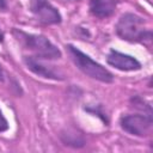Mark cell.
Returning a JSON list of instances; mask_svg holds the SVG:
<instances>
[{"instance_id":"7","label":"cell","mask_w":153,"mask_h":153,"mask_svg":"<svg viewBox=\"0 0 153 153\" xmlns=\"http://www.w3.org/2000/svg\"><path fill=\"white\" fill-rule=\"evenodd\" d=\"M106 62L114 68L122 72H133L141 69V63L131 55L120 53L117 50H110L106 56Z\"/></svg>"},{"instance_id":"14","label":"cell","mask_w":153,"mask_h":153,"mask_svg":"<svg viewBox=\"0 0 153 153\" xmlns=\"http://www.w3.org/2000/svg\"><path fill=\"white\" fill-rule=\"evenodd\" d=\"M4 80H5V73H4V69L0 66V81H4Z\"/></svg>"},{"instance_id":"12","label":"cell","mask_w":153,"mask_h":153,"mask_svg":"<svg viewBox=\"0 0 153 153\" xmlns=\"http://www.w3.org/2000/svg\"><path fill=\"white\" fill-rule=\"evenodd\" d=\"M7 129H8V122L5 118V116L2 115V111L0 110V133L6 131Z\"/></svg>"},{"instance_id":"6","label":"cell","mask_w":153,"mask_h":153,"mask_svg":"<svg viewBox=\"0 0 153 153\" xmlns=\"http://www.w3.org/2000/svg\"><path fill=\"white\" fill-rule=\"evenodd\" d=\"M23 61L29 71H31L33 74L44 78V79H51V80H63V74L54 68V66L45 65L41 57L37 56H24Z\"/></svg>"},{"instance_id":"10","label":"cell","mask_w":153,"mask_h":153,"mask_svg":"<svg viewBox=\"0 0 153 153\" xmlns=\"http://www.w3.org/2000/svg\"><path fill=\"white\" fill-rule=\"evenodd\" d=\"M130 103H131V106L134 109H137L140 111H142L145 115H149L152 116V106L149 103H147L145 99H142L141 97L139 96H135L130 99Z\"/></svg>"},{"instance_id":"13","label":"cell","mask_w":153,"mask_h":153,"mask_svg":"<svg viewBox=\"0 0 153 153\" xmlns=\"http://www.w3.org/2000/svg\"><path fill=\"white\" fill-rule=\"evenodd\" d=\"M7 8V1L6 0H0V10L5 11Z\"/></svg>"},{"instance_id":"5","label":"cell","mask_w":153,"mask_h":153,"mask_svg":"<svg viewBox=\"0 0 153 153\" xmlns=\"http://www.w3.org/2000/svg\"><path fill=\"white\" fill-rule=\"evenodd\" d=\"M30 10L38 22L54 25L60 24L62 17L56 7H54L48 0H30Z\"/></svg>"},{"instance_id":"8","label":"cell","mask_w":153,"mask_h":153,"mask_svg":"<svg viewBox=\"0 0 153 153\" xmlns=\"http://www.w3.org/2000/svg\"><path fill=\"white\" fill-rule=\"evenodd\" d=\"M116 5V0H90L88 10L97 18H108L115 13Z\"/></svg>"},{"instance_id":"4","label":"cell","mask_w":153,"mask_h":153,"mask_svg":"<svg viewBox=\"0 0 153 153\" xmlns=\"http://www.w3.org/2000/svg\"><path fill=\"white\" fill-rule=\"evenodd\" d=\"M120 124L124 131L139 137H143L151 133L153 118L152 116L145 115V114L126 115L121 117Z\"/></svg>"},{"instance_id":"16","label":"cell","mask_w":153,"mask_h":153,"mask_svg":"<svg viewBox=\"0 0 153 153\" xmlns=\"http://www.w3.org/2000/svg\"><path fill=\"white\" fill-rule=\"evenodd\" d=\"M69 1H80V0H69Z\"/></svg>"},{"instance_id":"9","label":"cell","mask_w":153,"mask_h":153,"mask_svg":"<svg viewBox=\"0 0 153 153\" xmlns=\"http://www.w3.org/2000/svg\"><path fill=\"white\" fill-rule=\"evenodd\" d=\"M60 139L63 145L73 148H81L86 143L84 135L74 128H66L65 130H62L60 134Z\"/></svg>"},{"instance_id":"11","label":"cell","mask_w":153,"mask_h":153,"mask_svg":"<svg viewBox=\"0 0 153 153\" xmlns=\"http://www.w3.org/2000/svg\"><path fill=\"white\" fill-rule=\"evenodd\" d=\"M84 110H85V111H87V112H90V114H92V115H94V116H98V117H99L104 123H109V120H108L106 115L102 111L100 106H98V105L86 106V108H84Z\"/></svg>"},{"instance_id":"3","label":"cell","mask_w":153,"mask_h":153,"mask_svg":"<svg viewBox=\"0 0 153 153\" xmlns=\"http://www.w3.org/2000/svg\"><path fill=\"white\" fill-rule=\"evenodd\" d=\"M14 32L18 33V37L23 42V44L27 49L32 50L37 55V57L44 60H55L62 56L61 50L55 44H53L47 37L42 35L25 33L23 31H17V30H14Z\"/></svg>"},{"instance_id":"2","label":"cell","mask_w":153,"mask_h":153,"mask_svg":"<svg viewBox=\"0 0 153 153\" xmlns=\"http://www.w3.org/2000/svg\"><path fill=\"white\" fill-rule=\"evenodd\" d=\"M66 49H67L72 61L74 62V65L84 74H86L87 76H90L92 79L102 81V82H112L114 81L112 73L109 72L100 63L92 60L88 55H86L85 53H82L81 50H79L78 48H75L72 44H67Z\"/></svg>"},{"instance_id":"15","label":"cell","mask_w":153,"mask_h":153,"mask_svg":"<svg viewBox=\"0 0 153 153\" xmlns=\"http://www.w3.org/2000/svg\"><path fill=\"white\" fill-rule=\"evenodd\" d=\"M4 38H5L4 32H2V31H1V29H0V43H2V42H4Z\"/></svg>"},{"instance_id":"1","label":"cell","mask_w":153,"mask_h":153,"mask_svg":"<svg viewBox=\"0 0 153 153\" xmlns=\"http://www.w3.org/2000/svg\"><path fill=\"white\" fill-rule=\"evenodd\" d=\"M145 19L134 13H124L116 24V33L120 38L131 43H147L152 41V31L143 27Z\"/></svg>"}]
</instances>
